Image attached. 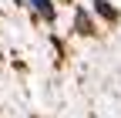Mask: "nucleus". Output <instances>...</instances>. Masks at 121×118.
<instances>
[{"instance_id": "1", "label": "nucleus", "mask_w": 121, "mask_h": 118, "mask_svg": "<svg viewBox=\"0 0 121 118\" xmlns=\"http://www.w3.org/2000/svg\"><path fill=\"white\" fill-rule=\"evenodd\" d=\"M30 4H34L44 17H54V7H51V0H30Z\"/></svg>"}, {"instance_id": "2", "label": "nucleus", "mask_w": 121, "mask_h": 118, "mask_svg": "<svg viewBox=\"0 0 121 118\" xmlns=\"http://www.w3.org/2000/svg\"><path fill=\"white\" fill-rule=\"evenodd\" d=\"M98 10H101V14H104V17H108V20H114V17H118V14H114V10H111L108 4H104V0H98Z\"/></svg>"}, {"instance_id": "3", "label": "nucleus", "mask_w": 121, "mask_h": 118, "mask_svg": "<svg viewBox=\"0 0 121 118\" xmlns=\"http://www.w3.org/2000/svg\"><path fill=\"white\" fill-rule=\"evenodd\" d=\"M78 27H81V31H84V34L91 31V24H87V17H84V14H78Z\"/></svg>"}]
</instances>
